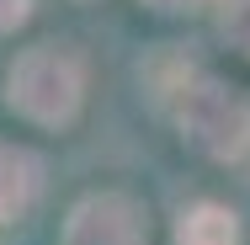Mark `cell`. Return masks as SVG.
Segmentation results:
<instances>
[{
    "label": "cell",
    "mask_w": 250,
    "mask_h": 245,
    "mask_svg": "<svg viewBox=\"0 0 250 245\" xmlns=\"http://www.w3.org/2000/svg\"><path fill=\"white\" fill-rule=\"evenodd\" d=\"M5 101L38 123V128H64L80 117V101H85V75H80V59L64 53L59 43H38L27 48L11 75H5Z\"/></svg>",
    "instance_id": "obj_1"
},
{
    "label": "cell",
    "mask_w": 250,
    "mask_h": 245,
    "mask_svg": "<svg viewBox=\"0 0 250 245\" xmlns=\"http://www.w3.org/2000/svg\"><path fill=\"white\" fill-rule=\"evenodd\" d=\"M181 134L208 160H245L250 155V101L224 80H192L181 91Z\"/></svg>",
    "instance_id": "obj_2"
},
{
    "label": "cell",
    "mask_w": 250,
    "mask_h": 245,
    "mask_svg": "<svg viewBox=\"0 0 250 245\" xmlns=\"http://www.w3.org/2000/svg\"><path fill=\"white\" fill-rule=\"evenodd\" d=\"M64 245H149V219L128 192H91L69 208Z\"/></svg>",
    "instance_id": "obj_3"
},
{
    "label": "cell",
    "mask_w": 250,
    "mask_h": 245,
    "mask_svg": "<svg viewBox=\"0 0 250 245\" xmlns=\"http://www.w3.org/2000/svg\"><path fill=\"white\" fill-rule=\"evenodd\" d=\"M43 197V160L21 144H0V224H21Z\"/></svg>",
    "instance_id": "obj_4"
},
{
    "label": "cell",
    "mask_w": 250,
    "mask_h": 245,
    "mask_svg": "<svg viewBox=\"0 0 250 245\" xmlns=\"http://www.w3.org/2000/svg\"><path fill=\"white\" fill-rule=\"evenodd\" d=\"M176 245H240V219L224 202H192L176 219Z\"/></svg>",
    "instance_id": "obj_5"
},
{
    "label": "cell",
    "mask_w": 250,
    "mask_h": 245,
    "mask_svg": "<svg viewBox=\"0 0 250 245\" xmlns=\"http://www.w3.org/2000/svg\"><path fill=\"white\" fill-rule=\"evenodd\" d=\"M218 32L240 53H250V0H218Z\"/></svg>",
    "instance_id": "obj_6"
},
{
    "label": "cell",
    "mask_w": 250,
    "mask_h": 245,
    "mask_svg": "<svg viewBox=\"0 0 250 245\" xmlns=\"http://www.w3.org/2000/svg\"><path fill=\"white\" fill-rule=\"evenodd\" d=\"M32 16V0H0V32H16Z\"/></svg>",
    "instance_id": "obj_7"
},
{
    "label": "cell",
    "mask_w": 250,
    "mask_h": 245,
    "mask_svg": "<svg viewBox=\"0 0 250 245\" xmlns=\"http://www.w3.org/2000/svg\"><path fill=\"white\" fill-rule=\"evenodd\" d=\"M144 5H154V11H192L197 0H144Z\"/></svg>",
    "instance_id": "obj_8"
}]
</instances>
